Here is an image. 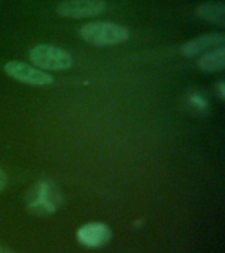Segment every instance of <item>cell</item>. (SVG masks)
I'll return each instance as SVG.
<instances>
[{
    "label": "cell",
    "instance_id": "1",
    "mask_svg": "<svg viewBox=\"0 0 225 253\" xmlns=\"http://www.w3.org/2000/svg\"><path fill=\"white\" fill-rule=\"evenodd\" d=\"M62 203L61 190L53 181L41 179L27 194V207L36 216H49Z\"/></svg>",
    "mask_w": 225,
    "mask_h": 253
},
{
    "label": "cell",
    "instance_id": "2",
    "mask_svg": "<svg viewBox=\"0 0 225 253\" xmlns=\"http://www.w3.org/2000/svg\"><path fill=\"white\" fill-rule=\"evenodd\" d=\"M79 35L86 42L94 46H112L125 42L129 31L120 24L110 21H92L80 27Z\"/></svg>",
    "mask_w": 225,
    "mask_h": 253
},
{
    "label": "cell",
    "instance_id": "3",
    "mask_svg": "<svg viewBox=\"0 0 225 253\" xmlns=\"http://www.w3.org/2000/svg\"><path fill=\"white\" fill-rule=\"evenodd\" d=\"M29 59L43 70L62 71L73 66V57L66 50L53 45H37L29 51Z\"/></svg>",
    "mask_w": 225,
    "mask_h": 253
},
{
    "label": "cell",
    "instance_id": "4",
    "mask_svg": "<svg viewBox=\"0 0 225 253\" xmlns=\"http://www.w3.org/2000/svg\"><path fill=\"white\" fill-rule=\"evenodd\" d=\"M4 71L8 77L29 86H49L54 82L50 74L20 61H8L4 65Z\"/></svg>",
    "mask_w": 225,
    "mask_h": 253
},
{
    "label": "cell",
    "instance_id": "5",
    "mask_svg": "<svg viewBox=\"0 0 225 253\" xmlns=\"http://www.w3.org/2000/svg\"><path fill=\"white\" fill-rule=\"evenodd\" d=\"M106 9L104 0H63L55 8L57 15L69 19H90Z\"/></svg>",
    "mask_w": 225,
    "mask_h": 253
},
{
    "label": "cell",
    "instance_id": "6",
    "mask_svg": "<svg viewBox=\"0 0 225 253\" xmlns=\"http://www.w3.org/2000/svg\"><path fill=\"white\" fill-rule=\"evenodd\" d=\"M112 237V231L104 223L92 221L82 225L76 231V239L86 248H100L108 244Z\"/></svg>",
    "mask_w": 225,
    "mask_h": 253
},
{
    "label": "cell",
    "instance_id": "7",
    "mask_svg": "<svg viewBox=\"0 0 225 253\" xmlns=\"http://www.w3.org/2000/svg\"><path fill=\"white\" fill-rule=\"evenodd\" d=\"M224 41L225 37L221 33H207L183 43L179 51L183 57H193V55L201 54L203 51L209 50L211 47L224 45Z\"/></svg>",
    "mask_w": 225,
    "mask_h": 253
},
{
    "label": "cell",
    "instance_id": "8",
    "mask_svg": "<svg viewBox=\"0 0 225 253\" xmlns=\"http://www.w3.org/2000/svg\"><path fill=\"white\" fill-rule=\"evenodd\" d=\"M197 66L203 71H220L225 66V47L223 45L213 47V50H208L200 55L197 59Z\"/></svg>",
    "mask_w": 225,
    "mask_h": 253
},
{
    "label": "cell",
    "instance_id": "9",
    "mask_svg": "<svg viewBox=\"0 0 225 253\" xmlns=\"http://www.w3.org/2000/svg\"><path fill=\"white\" fill-rule=\"evenodd\" d=\"M195 15L199 19L208 21V23L217 24V25H224L225 21V7L223 1H208V3L200 4L195 11Z\"/></svg>",
    "mask_w": 225,
    "mask_h": 253
},
{
    "label": "cell",
    "instance_id": "10",
    "mask_svg": "<svg viewBox=\"0 0 225 253\" xmlns=\"http://www.w3.org/2000/svg\"><path fill=\"white\" fill-rule=\"evenodd\" d=\"M191 100H192L193 104H195L196 107H199V108H204L205 104H207V103H205V100H204V98H201V96H197V95L192 96V98H191Z\"/></svg>",
    "mask_w": 225,
    "mask_h": 253
},
{
    "label": "cell",
    "instance_id": "11",
    "mask_svg": "<svg viewBox=\"0 0 225 253\" xmlns=\"http://www.w3.org/2000/svg\"><path fill=\"white\" fill-rule=\"evenodd\" d=\"M7 185H8L7 175H5V173H4L3 170L0 169V193L7 187Z\"/></svg>",
    "mask_w": 225,
    "mask_h": 253
},
{
    "label": "cell",
    "instance_id": "12",
    "mask_svg": "<svg viewBox=\"0 0 225 253\" xmlns=\"http://www.w3.org/2000/svg\"><path fill=\"white\" fill-rule=\"evenodd\" d=\"M219 91H220V96H221V98H224L225 91H224V83H223V82L219 83Z\"/></svg>",
    "mask_w": 225,
    "mask_h": 253
},
{
    "label": "cell",
    "instance_id": "13",
    "mask_svg": "<svg viewBox=\"0 0 225 253\" xmlns=\"http://www.w3.org/2000/svg\"><path fill=\"white\" fill-rule=\"evenodd\" d=\"M0 253H16L13 252L12 249H8V248H0Z\"/></svg>",
    "mask_w": 225,
    "mask_h": 253
}]
</instances>
